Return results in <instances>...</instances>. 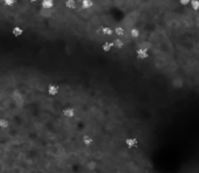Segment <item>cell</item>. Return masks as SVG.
<instances>
[{
  "label": "cell",
  "mask_w": 199,
  "mask_h": 173,
  "mask_svg": "<svg viewBox=\"0 0 199 173\" xmlns=\"http://www.w3.org/2000/svg\"><path fill=\"white\" fill-rule=\"evenodd\" d=\"M77 1H78V2H80V3H81V2H82V1H84V0H77Z\"/></svg>",
  "instance_id": "obj_21"
},
{
  "label": "cell",
  "mask_w": 199,
  "mask_h": 173,
  "mask_svg": "<svg viewBox=\"0 0 199 173\" xmlns=\"http://www.w3.org/2000/svg\"><path fill=\"white\" fill-rule=\"evenodd\" d=\"M64 5L66 8L69 10H74L77 8V6H78V1H77V0H66Z\"/></svg>",
  "instance_id": "obj_7"
},
{
  "label": "cell",
  "mask_w": 199,
  "mask_h": 173,
  "mask_svg": "<svg viewBox=\"0 0 199 173\" xmlns=\"http://www.w3.org/2000/svg\"><path fill=\"white\" fill-rule=\"evenodd\" d=\"M191 0H180V4L182 6H189Z\"/></svg>",
  "instance_id": "obj_18"
},
{
  "label": "cell",
  "mask_w": 199,
  "mask_h": 173,
  "mask_svg": "<svg viewBox=\"0 0 199 173\" xmlns=\"http://www.w3.org/2000/svg\"><path fill=\"white\" fill-rule=\"evenodd\" d=\"M58 91H59V89H58V87L57 85H50V86L48 87V93L51 95V96H56V95H57Z\"/></svg>",
  "instance_id": "obj_5"
},
{
  "label": "cell",
  "mask_w": 199,
  "mask_h": 173,
  "mask_svg": "<svg viewBox=\"0 0 199 173\" xmlns=\"http://www.w3.org/2000/svg\"><path fill=\"white\" fill-rule=\"evenodd\" d=\"M138 144H139L138 139L135 137H129L125 141V145H126L128 148H135V147L138 146Z\"/></svg>",
  "instance_id": "obj_3"
},
{
  "label": "cell",
  "mask_w": 199,
  "mask_h": 173,
  "mask_svg": "<svg viewBox=\"0 0 199 173\" xmlns=\"http://www.w3.org/2000/svg\"><path fill=\"white\" fill-rule=\"evenodd\" d=\"M3 3L7 7H13L17 3V0H3Z\"/></svg>",
  "instance_id": "obj_17"
},
{
  "label": "cell",
  "mask_w": 199,
  "mask_h": 173,
  "mask_svg": "<svg viewBox=\"0 0 199 173\" xmlns=\"http://www.w3.org/2000/svg\"><path fill=\"white\" fill-rule=\"evenodd\" d=\"M187 163L189 164V168H190V163ZM181 164H182V163H181ZM179 165H180V164H179ZM175 167H176V166H175ZM173 168H174V167H173ZM170 169H171V168H170ZM167 170H168V169H167ZM164 171H166V170H164ZM187 172H189V171H187ZM159 173H160V172H159Z\"/></svg>",
  "instance_id": "obj_20"
},
{
  "label": "cell",
  "mask_w": 199,
  "mask_h": 173,
  "mask_svg": "<svg viewBox=\"0 0 199 173\" xmlns=\"http://www.w3.org/2000/svg\"><path fill=\"white\" fill-rule=\"evenodd\" d=\"M112 42L114 44V48H116V49L120 50V49H123V48L124 47L123 40L121 39V38H120V37H117V36H116V38L114 39Z\"/></svg>",
  "instance_id": "obj_6"
},
{
  "label": "cell",
  "mask_w": 199,
  "mask_h": 173,
  "mask_svg": "<svg viewBox=\"0 0 199 173\" xmlns=\"http://www.w3.org/2000/svg\"><path fill=\"white\" fill-rule=\"evenodd\" d=\"M83 142H84V145H87V146H90V145H93V143H94V139H93V137L91 135H90V134H86V135H84L83 136Z\"/></svg>",
  "instance_id": "obj_10"
},
{
  "label": "cell",
  "mask_w": 199,
  "mask_h": 173,
  "mask_svg": "<svg viewBox=\"0 0 199 173\" xmlns=\"http://www.w3.org/2000/svg\"><path fill=\"white\" fill-rule=\"evenodd\" d=\"M101 33H102V35H104V36L112 37V36H114V29L109 27H105L101 29Z\"/></svg>",
  "instance_id": "obj_12"
},
{
  "label": "cell",
  "mask_w": 199,
  "mask_h": 173,
  "mask_svg": "<svg viewBox=\"0 0 199 173\" xmlns=\"http://www.w3.org/2000/svg\"><path fill=\"white\" fill-rule=\"evenodd\" d=\"M75 114H76L75 109L72 107H66L62 111V115L65 118H68V119H72L73 117H75Z\"/></svg>",
  "instance_id": "obj_1"
},
{
  "label": "cell",
  "mask_w": 199,
  "mask_h": 173,
  "mask_svg": "<svg viewBox=\"0 0 199 173\" xmlns=\"http://www.w3.org/2000/svg\"><path fill=\"white\" fill-rule=\"evenodd\" d=\"M136 56H137L139 60H144L149 57V53H148V51L145 49H138L137 52H136Z\"/></svg>",
  "instance_id": "obj_2"
},
{
  "label": "cell",
  "mask_w": 199,
  "mask_h": 173,
  "mask_svg": "<svg viewBox=\"0 0 199 173\" xmlns=\"http://www.w3.org/2000/svg\"><path fill=\"white\" fill-rule=\"evenodd\" d=\"M81 7L84 10H90L93 7V0H84L81 2Z\"/></svg>",
  "instance_id": "obj_11"
},
{
  "label": "cell",
  "mask_w": 199,
  "mask_h": 173,
  "mask_svg": "<svg viewBox=\"0 0 199 173\" xmlns=\"http://www.w3.org/2000/svg\"><path fill=\"white\" fill-rule=\"evenodd\" d=\"M23 33H24V30L21 27H15L12 29V34L16 38H19V37H21V36H23Z\"/></svg>",
  "instance_id": "obj_9"
},
{
  "label": "cell",
  "mask_w": 199,
  "mask_h": 173,
  "mask_svg": "<svg viewBox=\"0 0 199 173\" xmlns=\"http://www.w3.org/2000/svg\"><path fill=\"white\" fill-rule=\"evenodd\" d=\"M139 36H140V30L138 28H132L131 30H130V37L132 38V39H137V38H139Z\"/></svg>",
  "instance_id": "obj_15"
},
{
  "label": "cell",
  "mask_w": 199,
  "mask_h": 173,
  "mask_svg": "<svg viewBox=\"0 0 199 173\" xmlns=\"http://www.w3.org/2000/svg\"><path fill=\"white\" fill-rule=\"evenodd\" d=\"M114 48V44L113 42H109L107 41L102 45V50L105 52V53H109L110 51H112V49Z\"/></svg>",
  "instance_id": "obj_13"
},
{
  "label": "cell",
  "mask_w": 199,
  "mask_h": 173,
  "mask_svg": "<svg viewBox=\"0 0 199 173\" xmlns=\"http://www.w3.org/2000/svg\"><path fill=\"white\" fill-rule=\"evenodd\" d=\"M189 5L194 11H199V0H191Z\"/></svg>",
  "instance_id": "obj_16"
},
{
  "label": "cell",
  "mask_w": 199,
  "mask_h": 173,
  "mask_svg": "<svg viewBox=\"0 0 199 173\" xmlns=\"http://www.w3.org/2000/svg\"><path fill=\"white\" fill-rule=\"evenodd\" d=\"M182 164H183V163H182ZM187 164H189V163H187ZM177 166H178V165H177ZM171 169H172V168H171ZM166 171H167V170H166ZM162 172H163V171H162Z\"/></svg>",
  "instance_id": "obj_22"
},
{
  "label": "cell",
  "mask_w": 199,
  "mask_h": 173,
  "mask_svg": "<svg viewBox=\"0 0 199 173\" xmlns=\"http://www.w3.org/2000/svg\"><path fill=\"white\" fill-rule=\"evenodd\" d=\"M9 127H10V121L8 119H5V118L0 119V127L3 128V130H7Z\"/></svg>",
  "instance_id": "obj_14"
},
{
  "label": "cell",
  "mask_w": 199,
  "mask_h": 173,
  "mask_svg": "<svg viewBox=\"0 0 199 173\" xmlns=\"http://www.w3.org/2000/svg\"><path fill=\"white\" fill-rule=\"evenodd\" d=\"M40 5L43 9H53L54 7V0H42L40 2Z\"/></svg>",
  "instance_id": "obj_4"
},
{
  "label": "cell",
  "mask_w": 199,
  "mask_h": 173,
  "mask_svg": "<svg viewBox=\"0 0 199 173\" xmlns=\"http://www.w3.org/2000/svg\"><path fill=\"white\" fill-rule=\"evenodd\" d=\"M114 35L117 36V37L123 38L125 36V29L121 27H117L115 29H114Z\"/></svg>",
  "instance_id": "obj_8"
},
{
  "label": "cell",
  "mask_w": 199,
  "mask_h": 173,
  "mask_svg": "<svg viewBox=\"0 0 199 173\" xmlns=\"http://www.w3.org/2000/svg\"><path fill=\"white\" fill-rule=\"evenodd\" d=\"M32 2H35V3H37V2H41L42 0H31Z\"/></svg>",
  "instance_id": "obj_19"
}]
</instances>
